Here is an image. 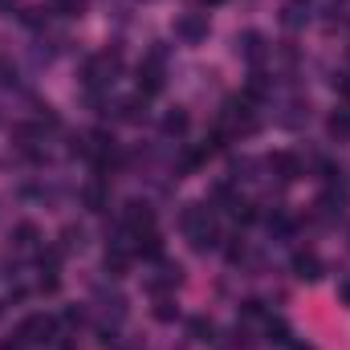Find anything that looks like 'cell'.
I'll list each match as a JSON object with an SVG mask.
<instances>
[{"label":"cell","mask_w":350,"mask_h":350,"mask_svg":"<svg viewBox=\"0 0 350 350\" xmlns=\"http://www.w3.org/2000/svg\"><path fill=\"white\" fill-rule=\"evenodd\" d=\"M183 232H187L191 249H200V253L220 245V232H216V220H212L208 208H187L183 212Z\"/></svg>","instance_id":"cell-1"},{"label":"cell","mask_w":350,"mask_h":350,"mask_svg":"<svg viewBox=\"0 0 350 350\" xmlns=\"http://www.w3.org/2000/svg\"><path fill=\"white\" fill-rule=\"evenodd\" d=\"M122 70V57L118 53H94L86 66H82V82H86V90H102V86H110L114 82V74Z\"/></svg>","instance_id":"cell-2"},{"label":"cell","mask_w":350,"mask_h":350,"mask_svg":"<svg viewBox=\"0 0 350 350\" xmlns=\"http://www.w3.org/2000/svg\"><path fill=\"white\" fill-rule=\"evenodd\" d=\"M163 66H167V49L155 45V49L143 57V66H139V94H143V98H151V94L163 90Z\"/></svg>","instance_id":"cell-3"},{"label":"cell","mask_w":350,"mask_h":350,"mask_svg":"<svg viewBox=\"0 0 350 350\" xmlns=\"http://www.w3.org/2000/svg\"><path fill=\"white\" fill-rule=\"evenodd\" d=\"M175 37L187 41V45H200V41L208 37V16H204V12H187V16H179V21H175Z\"/></svg>","instance_id":"cell-4"},{"label":"cell","mask_w":350,"mask_h":350,"mask_svg":"<svg viewBox=\"0 0 350 350\" xmlns=\"http://www.w3.org/2000/svg\"><path fill=\"white\" fill-rule=\"evenodd\" d=\"M16 334H21L25 342H45V338L53 334V318H45V314H33V318H29V322H25Z\"/></svg>","instance_id":"cell-5"},{"label":"cell","mask_w":350,"mask_h":350,"mask_svg":"<svg viewBox=\"0 0 350 350\" xmlns=\"http://www.w3.org/2000/svg\"><path fill=\"white\" fill-rule=\"evenodd\" d=\"M237 45H241V57H245V62H253V66L265 57V37H261V33H245Z\"/></svg>","instance_id":"cell-6"},{"label":"cell","mask_w":350,"mask_h":350,"mask_svg":"<svg viewBox=\"0 0 350 350\" xmlns=\"http://www.w3.org/2000/svg\"><path fill=\"white\" fill-rule=\"evenodd\" d=\"M269 167H273V172H281V179H297V175H301V163H297L289 151H277V155L269 159Z\"/></svg>","instance_id":"cell-7"},{"label":"cell","mask_w":350,"mask_h":350,"mask_svg":"<svg viewBox=\"0 0 350 350\" xmlns=\"http://www.w3.org/2000/svg\"><path fill=\"white\" fill-rule=\"evenodd\" d=\"M293 273H297L301 281H318V277H322V265H318V257L301 253V257H293Z\"/></svg>","instance_id":"cell-8"},{"label":"cell","mask_w":350,"mask_h":350,"mask_svg":"<svg viewBox=\"0 0 350 350\" xmlns=\"http://www.w3.org/2000/svg\"><path fill=\"white\" fill-rule=\"evenodd\" d=\"M318 204H322V212H326V216H342V208H347V196H342V191H326Z\"/></svg>","instance_id":"cell-9"},{"label":"cell","mask_w":350,"mask_h":350,"mask_svg":"<svg viewBox=\"0 0 350 350\" xmlns=\"http://www.w3.org/2000/svg\"><path fill=\"white\" fill-rule=\"evenodd\" d=\"M330 135L334 139H350V110H334L330 114Z\"/></svg>","instance_id":"cell-10"},{"label":"cell","mask_w":350,"mask_h":350,"mask_svg":"<svg viewBox=\"0 0 350 350\" xmlns=\"http://www.w3.org/2000/svg\"><path fill=\"white\" fill-rule=\"evenodd\" d=\"M163 131L175 135V139H179V135H187V114H183V110H172V114L163 118Z\"/></svg>","instance_id":"cell-11"},{"label":"cell","mask_w":350,"mask_h":350,"mask_svg":"<svg viewBox=\"0 0 350 350\" xmlns=\"http://www.w3.org/2000/svg\"><path fill=\"white\" fill-rule=\"evenodd\" d=\"M53 4H57L62 16H82L86 12V0H53Z\"/></svg>","instance_id":"cell-12"},{"label":"cell","mask_w":350,"mask_h":350,"mask_svg":"<svg viewBox=\"0 0 350 350\" xmlns=\"http://www.w3.org/2000/svg\"><path fill=\"white\" fill-rule=\"evenodd\" d=\"M16 245H21V249H33V245H37V228L21 224V228H16Z\"/></svg>","instance_id":"cell-13"},{"label":"cell","mask_w":350,"mask_h":350,"mask_svg":"<svg viewBox=\"0 0 350 350\" xmlns=\"http://www.w3.org/2000/svg\"><path fill=\"white\" fill-rule=\"evenodd\" d=\"M191 334H196L200 342H208V338H212L216 330H212V322H204V318H191Z\"/></svg>","instance_id":"cell-14"},{"label":"cell","mask_w":350,"mask_h":350,"mask_svg":"<svg viewBox=\"0 0 350 350\" xmlns=\"http://www.w3.org/2000/svg\"><path fill=\"white\" fill-rule=\"evenodd\" d=\"M0 16H25V8H21V0H0Z\"/></svg>","instance_id":"cell-15"},{"label":"cell","mask_w":350,"mask_h":350,"mask_svg":"<svg viewBox=\"0 0 350 350\" xmlns=\"http://www.w3.org/2000/svg\"><path fill=\"white\" fill-rule=\"evenodd\" d=\"M25 347H29V342H25L21 334H12V338H4V342H0V350H25Z\"/></svg>","instance_id":"cell-16"},{"label":"cell","mask_w":350,"mask_h":350,"mask_svg":"<svg viewBox=\"0 0 350 350\" xmlns=\"http://www.w3.org/2000/svg\"><path fill=\"white\" fill-rule=\"evenodd\" d=\"M155 314H159V318H163V322H167V318H175V310H172V301H159V310H155Z\"/></svg>","instance_id":"cell-17"},{"label":"cell","mask_w":350,"mask_h":350,"mask_svg":"<svg viewBox=\"0 0 350 350\" xmlns=\"http://www.w3.org/2000/svg\"><path fill=\"white\" fill-rule=\"evenodd\" d=\"M338 293H342V301L350 306V281H342V285H338Z\"/></svg>","instance_id":"cell-18"},{"label":"cell","mask_w":350,"mask_h":350,"mask_svg":"<svg viewBox=\"0 0 350 350\" xmlns=\"http://www.w3.org/2000/svg\"><path fill=\"white\" fill-rule=\"evenodd\" d=\"M338 90H342V94L350 98V78H342V82H338Z\"/></svg>","instance_id":"cell-19"},{"label":"cell","mask_w":350,"mask_h":350,"mask_svg":"<svg viewBox=\"0 0 350 350\" xmlns=\"http://www.w3.org/2000/svg\"><path fill=\"white\" fill-rule=\"evenodd\" d=\"M204 4H220V0H204Z\"/></svg>","instance_id":"cell-20"}]
</instances>
